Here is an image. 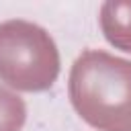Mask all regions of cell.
<instances>
[{"mask_svg":"<svg viewBox=\"0 0 131 131\" xmlns=\"http://www.w3.org/2000/svg\"><path fill=\"white\" fill-rule=\"evenodd\" d=\"M78 115L98 131H131V61L106 51L82 53L70 74Z\"/></svg>","mask_w":131,"mask_h":131,"instance_id":"cell-1","label":"cell"},{"mask_svg":"<svg viewBox=\"0 0 131 131\" xmlns=\"http://www.w3.org/2000/svg\"><path fill=\"white\" fill-rule=\"evenodd\" d=\"M25 117V102L14 92L0 86V131H20Z\"/></svg>","mask_w":131,"mask_h":131,"instance_id":"cell-4","label":"cell"},{"mask_svg":"<svg viewBox=\"0 0 131 131\" xmlns=\"http://www.w3.org/2000/svg\"><path fill=\"white\" fill-rule=\"evenodd\" d=\"M59 74V53L49 33L27 20L0 25V78L16 90H47Z\"/></svg>","mask_w":131,"mask_h":131,"instance_id":"cell-2","label":"cell"},{"mask_svg":"<svg viewBox=\"0 0 131 131\" xmlns=\"http://www.w3.org/2000/svg\"><path fill=\"white\" fill-rule=\"evenodd\" d=\"M100 29L108 43L131 53V0H108L100 8Z\"/></svg>","mask_w":131,"mask_h":131,"instance_id":"cell-3","label":"cell"}]
</instances>
